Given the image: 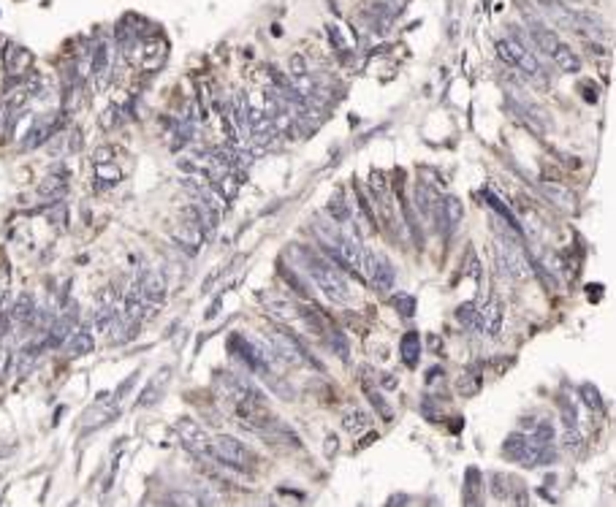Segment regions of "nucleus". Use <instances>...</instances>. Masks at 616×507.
Masks as SVG:
<instances>
[{"label":"nucleus","instance_id":"nucleus-21","mask_svg":"<svg viewBox=\"0 0 616 507\" xmlns=\"http://www.w3.org/2000/svg\"><path fill=\"white\" fill-rule=\"evenodd\" d=\"M342 426H345V432H351V434L356 437V434H361V432L369 426V415L364 410H358V407H353V410H348L342 415Z\"/></svg>","mask_w":616,"mask_h":507},{"label":"nucleus","instance_id":"nucleus-4","mask_svg":"<svg viewBox=\"0 0 616 507\" xmlns=\"http://www.w3.org/2000/svg\"><path fill=\"white\" fill-rule=\"evenodd\" d=\"M177 437L193 456L198 459H212V437L204 432V426H198L191 418H182L177 423Z\"/></svg>","mask_w":616,"mask_h":507},{"label":"nucleus","instance_id":"nucleus-18","mask_svg":"<svg viewBox=\"0 0 616 507\" xmlns=\"http://www.w3.org/2000/svg\"><path fill=\"white\" fill-rule=\"evenodd\" d=\"M326 212H328V217H331V220L340 222V225L351 220V206H348V201L342 198V193H337V195H331V198H328Z\"/></svg>","mask_w":616,"mask_h":507},{"label":"nucleus","instance_id":"nucleus-19","mask_svg":"<svg viewBox=\"0 0 616 507\" xmlns=\"http://www.w3.org/2000/svg\"><path fill=\"white\" fill-rule=\"evenodd\" d=\"M456 320H459L464 328H470V331H481V328H484L481 310H478V307H473V304H461V307L456 310Z\"/></svg>","mask_w":616,"mask_h":507},{"label":"nucleus","instance_id":"nucleus-38","mask_svg":"<svg viewBox=\"0 0 616 507\" xmlns=\"http://www.w3.org/2000/svg\"><path fill=\"white\" fill-rule=\"evenodd\" d=\"M334 450H337V440H334V437H331V440H328V443H326V453H328V456H331V453H334Z\"/></svg>","mask_w":616,"mask_h":507},{"label":"nucleus","instance_id":"nucleus-20","mask_svg":"<svg viewBox=\"0 0 616 507\" xmlns=\"http://www.w3.org/2000/svg\"><path fill=\"white\" fill-rule=\"evenodd\" d=\"M65 348H68V355H71V358L87 355V353L93 350V337H90V331H76V334L65 342Z\"/></svg>","mask_w":616,"mask_h":507},{"label":"nucleus","instance_id":"nucleus-11","mask_svg":"<svg viewBox=\"0 0 616 507\" xmlns=\"http://www.w3.org/2000/svg\"><path fill=\"white\" fill-rule=\"evenodd\" d=\"M440 209H443V231H446V233H454L456 225L461 222V212H464V209H461V201H459L456 195H446Z\"/></svg>","mask_w":616,"mask_h":507},{"label":"nucleus","instance_id":"nucleus-30","mask_svg":"<svg viewBox=\"0 0 616 507\" xmlns=\"http://www.w3.org/2000/svg\"><path fill=\"white\" fill-rule=\"evenodd\" d=\"M581 399L592 412H603V399H600L595 385H581Z\"/></svg>","mask_w":616,"mask_h":507},{"label":"nucleus","instance_id":"nucleus-9","mask_svg":"<svg viewBox=\"0 0 616 507\" xmlns=\"http://www.w3.org/2000/svg\"><path fill=\"white\" fill-rule=\"evenodd\" d=\"M481 320H484V328H486L489 337H497L502 331V320H505V304L502 299H491L484 312H481Z\"/></svg>","mask_w":616,"mask_h":507},{"label":"nucleus","instance_id":"nucleus-25","mask_svg":"<svg viewBox=\"0 0 616 507\" xmlns=\"http://www.w3.org/2000/svg\"><path fill=\"white\" fill-rule=\"evenodd\" d=\"M96 177H98V188H112L120 182V171L114 166H103V163H96Z\"/></svg>","mask_w":616,"mask_h":507},{"label":"nucleus","instance_id":"nucleus-16","mask_svg":"<svg viewBox=\"0 0 616 507\" xmlns=\"http://www.w3.org/2000/svg\"><path fill=\"white\" fill-rule=\"evenodd\" d=\"M529 33H532L535 44H538V46H540L546 55H552L554 49L562 44V41L556 38V33L549 30V28H546V25H540V22H532V25H529Z\"/></svg>","mask_w":616,"mask_h":507},{"label":"nucleus","instance_id":"nucleus-29","mask_svg":"<svg viewBox=\"0 0 616 507\" xmlns=\"http://www.w3.org/2000/svg\"><path fill=\"white\" fill-rule=\"evenodd\" d=\"M394 307L402 317H413L416 315V299L407 296V293H396L394 296Z\"/></svg>","mask_w":616,"mask_h":507},{"label":"nucleus","instance_id":"nucleus-27","mask_svg":"<svg viewBox=\"0 0 616 507\" xmlns=\"http://www.w3.org/2000/svg\"><path fill=\"white\" fill-rule=\"evenodd\" d=\"M546 195L552 198L554 204H559L562 209H573V193L565 190V188H556V185H543Z\"/></svg>","mask_w":616,"mask_h":507},{"label":"nucleus","instance_id":"nucleus-2","mask_svg":"<svg viewBox=\"0 0 616 507\" xmlns=\"http://www.w3.org/2000/svg\"><path fill=\"white\" fill-rule=\"evenodd\" d=\"M212 459L220 461V464H226V467H231V470H239V472H247V470H253V464H256V456L239 443V440H234V437H228V434L212 437Z\"/></svg>","mask_w":616,"mask_h":507},{"label":"nucleus","instance_id":"nucleus-35","mask_svg":"<svg viewBox=\"0 0 616 507\" xmlns=\"http://www.w3.org/2000/svg\"><path fill=\"white\" fill-rule=\"evenodd\" d=\"M464 272H467V274H473V277H481V269H478V260H475V255H473V253L467 255V266H464Z\"/></svg>","mask_w":616,"mask_h":507},{"label":"nucleus","instance_id":"nucleus-31","mask_svg":"<svg viewBox=\"0 0 616 507\" xmlns=\"http://www.w3.org/2000/svg\"><path fill=\"white\" fill-rule=\"evenodd\" d=\"M367 396H369V402H372V407H375V410H378V415H380V418H383V420H391V418H394V412H391L389 402H386V399H383V396H380V393H378V391H372V388H367Z\"/></svg>","mask_w":616,"mask_h":507},{"label":"nucleus","instance_id":"nucleus-32","mask_svg":"<svg viewBox=\"0 0 616 507\" xmlns=\"http://www.w3.org/2000/svg\"><path fill=\"white\" fill-rule=\"evenodd\" d=\"M478 388H481V377H475V375H470V377H464V380L459 382V391H461L464 396H473Z\"/></svg>","mask_w":616,"mask_h":507},{"label":"nucleus","instance_id":"nucleus-33","mask_svg":"<svg viewBox=\"0 0 616 507\" xmlns=\"http://www.w3.org/2000/svg\"><path fill=\"white\" fill-rule=\"evenodd\" d=\"M491 494L500 499V497H508V477H494V483H491Z\"/></svg>","mask_w":616,"mask_h":507},{"label":"nucleus","instance_id":"nucleus-24","mask_svg":"<svg viewBox=\"0 0 616 507\" xmlns=\"http://www.w3.org/2000/svg\"><path fill=\"white\" fill-rule=\"evenodd\" d=\"M35 315H38V307H35L33 296H19V301L14 307V317L19 323H35Z\"/></svg>","mask_w":616,"mask_h":507},{"label":"nucleus","instance_id":"nucleus-1","mask_svg":"<svg viewBox=\"0 0 616 507\" xmlns=\"http://www.w3.org/2000/svg\"><path fill=\"white\" fill-rule=\"evenodd\" d=\"M296 250L304 255V260H301L304 272L328 296V301H334V304H348L351 301V287L345 283V277L328 260H324L321 255H315L313 250H304V247H296Z\"/></svg>","mask_w":616,"mask_h":507},{"label":"nucleus","instance_id":"nucleus-5","mask_svg":"<svg viewBox=\"0 0 616 507\" xmlns=\"http://www.w3.org/2000/svg\"><path fill=\"white\" fill-rule=\"evenodd\" d=\"M497 255H500V269H505L513 280H527L529 277V263L521 253V247L516 242H497Z\"/></svg>","mask_w":616,"mask_h":507},{"label":"nucleus","instance_id":"nucleus-36","mask_svg":"<svg viewBox=\"0 0 616 507\" xmlns=\"http://www.w3.org/2000/svg\"><path fill=\"white\" fill-rule=\"evenodd\" d=\"M291 71H293V76H301V73H304V60H301L299 55H293L291 57Z\"/></svg>","mask_w":616,"mask_h":507},{"label":"nucleus","instance_id":"nucleus-14","mask_svg":"<svg viewBox=\"0 0 616 507\" xmlns=\"http://www.w3.org/2000/svg\"><path fill=\"white\" fill-rule=\"evenodd\" d=\"M549 57H552L554 63L559 65V71H565V73H579V71H581V60H579L576 52H573L570 46H565V44H559Z\"/></svg>","mask_w":616,"mask_h":507},{"label":"nucleus","instance_id":"nucleus-15","mask_svg":"<svg viewBox=\"0 0 616 507\" xmlns=\"http://www.w3.org/2000/svg\"><path fill=\"white\" fill-rule=\"evenodd\" d=\"M3 60H6V71H8V73H22V71L30 65V55H28L22 46L8 44V46H6Z\"/></svg>","mask_w":616,"mask_h":507},{"label":"nucleus","instance_id":"nucleus-17","mask_svg":"<svg viewBox=\"0 0 616 507\" xmlns=\"http://www.w3.org/2000/svg\"><path fill=\"white\" fill-rule=\"evenodd\" d=\"M171 377V369L168 366H163L161 372H158V380H152L147 385V391H144V396H139V407H150L152 402H158L161 399V391L166 388V382Z\"/></svg>","mask_w":616,"mask_h":507},{"label":"nucleus","instance_id":"nucleus-8","mask_svg":"<svg viewBox=\"0 0 616 507\" xmlns=\"http://www.w3.org/2000/svg\"><path fill=\"white\" fill-rule=\"evenodd\" d=\"M369 285L375 287V290H391L394 287V266H391L386 258H380V255H375V266H372V272H369Z\"/></svg>","mask_w":616,"mask_h":507},{"label":"nucleus","instance_id":"nucleus-10","mask_svg":"<svg viewBox=\"0 0 616 507\" xmlns=\"http://www.w3.org/2000/svg\"><path fill=\"white\" fill-rule=\"evenodd\" d=\"M117 418V404H109V402H98L96 407H90V410L85 412V418H82V426L85 429H98V426H103V423H109V420H114Z\"/></svg>","mask_w":616,"mask_h":507},{"label":"nucleus","instance_id":"nucleus-22","mask_svg":"<svg viewBox=\"0 0 616 507\" xmlns=\"http://www.w3.org/2000/svg\"><path fill=\"white\" fill-rule=\"evenodd\" d=\"M58 127V123H46V120H38L35 125H33L30 136L25 139V150H33V147H38V144H44L49 136H52V130Z\"/></svg>","mask_w":616,"mask_h":507},{"label":"nucleus","instance_id":"nucleus-12","mask_svg":"<svg viewBox=\"0 0 616 507\" xmlns=\"http://www.w3.org/2000/svg\"><path fill=\"white\" fill-rule=\"evenodd\" d=\"M402 361H405V366H410V369H416L419 361H421V339H419L416 331H407V334L402 337Z\"/></svg>","mask_w":616,"mask_h":507},{"label":"nucleus","instance_id":"nucleus-34","mask_svg":"<svg viewBox=\"0 0 616 507\" xmlns=\"http://www.w3.org/2000/svg\"><path fill=\"white\" fill-rule=\"evenodd\" d=\"M326 33H328V38L334 41V46H340V49L345 46V38H342V33H340V28H337L334 22H328V25H326Z\"/></svg>","mask_w":616,"mask_h":507},{"label":"nucleus","instance_id":"nucleus-26","mask_svg":"<svg viewBox=\"0 0 616 507\" xmlns=\"http://www.w3.org/2000/svg\"><path fill=\"white\" fill-rule=\"evenodd\" d=\"M478 486H481L478 470L470 467V470H467V483H464V502H467V505H478Z\"/></svg>","mask_w":616,"mask_h":507},{"label":"nucleus","instance_id":"nucleus-28","mask_svg":"<svg viewBox=\"0 0 616 507\" xmlns=\"http://www.w3.org/2000/svg\"><path fill=\"white\" fill-rule=\"evenodd\" d=\"M71 328H73V317H60V320L52 326V331H49V342H52V345H60L65 337L71 334Z\"/></svg>","mask_w":616,"mask_h":507},{"label":"nucleus","instance_id":"nucleus-3","mask_svg":"<svg viewBox=\"0 0 616 507\" xmlns=\"http://www.w3.org/2000/svg\"><path fill=\"white\" fill-rule=\"evenodd\" d=\"M497 55H500L508 65H513V68L524 71L527 76H540V63H538V57H535L527 46H521L519 41H511V38L497 41Z\"/></svg>","mask_w":616,"mask_h":507},{"label":"nucleus","instance_id":"nucleus-13","mask_svg":"<svg viewBox=\"0 0 616 507\" xmlns=\"http://www.w3.org/2000/svg\"><path fill=\"white\" fill-rule=\"evenodd\" d=\"M90 73L96 76V82L103 87L106 79H109V46L106 44H98L96 52H93V60H90Z\"/></svg>","mask_w":616,"mask_h":507},{"label":"nucleus","instance_id":"nucleus-7","mask_svg":"<svg viewBox=\"0 0 616 507\" xmlns=\"http://www.w3.org/2000/svg\"><path fill=\"white\" fill-rule=\"evenodd\" d=\"M139 290H141L144 304H147L152 312H158L163 304V296H166V280H163L161 272H147V274L141 277V283H139Z\"/></svg>","mask_w":616,"mask_h":507},{"label":"nucleus","instance_id":"nucleus-6","mask_svg":"<svg viewBox=\"0 0 616 507\" xmlns=\"http://www.w3.org/2000/svg\"><path fill=\"white\" fill-rule=\"evenodd\" d=\"M272 348H274L277 358L283 364H304V361H310L307 350L301 348V342L293 337L288 328H277L272 334Z\"/></svg>","mask_w":616,"mask_h":507},{"label":"nucleus","instance_id":"nucleus-23","mask_svg":"<svg viewBox=\"0 0 616 507\" xmlns=\"http://www.w3.org/2000/svg\"><path fill=\"white\" fill-rule=\"evenodd\" d=\"M562 443H565V447H567V450H581V445H584V432H581V426H579V423H573V420H565Z\"/></svg>","mask_w":616,"mask_h":507},{"label":"nucleus","instance_id":"nucleus-37","mask_svg":"<svg viewBox=\"0 0 616 507\" xmlns=\"http://www.w3.org/2000/svg\"><path fill=\"white\" fill-rule=\"evenodd\" d=\"M103 127H109V125H114L117 123V109H106V114H103Z\"/></svg>","mask_w":616,"mask_h":507}]
</instances>
